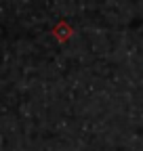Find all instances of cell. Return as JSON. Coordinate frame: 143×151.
Masks as SVG:
<instances>
[{"instance_id":"1","label":"cell","mask_w":143,"mask_h":151,"mask_svg":"<svg viewBox=\"0 0 143 151\" xmlns=\"http://www.w3.org/2000/svg\"><path fill=\"white\" fill-rule=\"evenodd\" d=\"M53 36H55V40H57V42L65 44L69 38L74 36V29H72V25H69L67 21H59L55 27H53Z\"/></svg>"}]
</instances>
